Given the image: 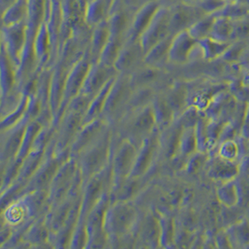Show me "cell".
I'll use <instances>...</instances> for the list:
<instances>
[{"mask_svg":"<svg viewBox=\"0 0 249 249\" xmlns=\"http://www.w3.org/2000/svg\"><path fill=\"white\" fill-rule=\"evenodd\" d=\"M110 144V133L105 130L94 142L80 151L79 160L77 161L84 182L108 165Z\"/></svg>","mask_w":249,"mask_h":249,"instance_id":"obj_1","label":"cell"},{"mask_svg":"<svg viewBox=\"0 0 249 249\" xmlns=\"http://www.w3.org/2000/svg\"><path fill=\"white\" fill-rule=\"evenodd\" d=\"M85 183V187L81 192V205L79 219L85 220L91 208L106 195V190L108 186L112 187V168L109 163L103 170L93 175Z\"/></svg>","mask_w":249,"mask_h":249,"instance_id":"obj_2","label":"cell"},{"mask_svg":"<svg viewBox=\"0 0 249 249\" xmlns=\"http://www.w3.org/2000/svg\"><path fill=\"white\" fill-rule=\"evenodd\" d=\"M136 209L125 201H119L110 207H107L104 229L107 235L114 237H122L135 225Z\"/></svg>","mask_w":249,"mask_h":249,"instance_id":"obj_3","label":"cell"},{"mask_svg":"<svg viewBox=\"0 0 249 249\" xmlns=\"http://www.w3.org/2000/svg\"><path fill=\"white\" fill-rule=\"evenodd\" d=\"M155 129H157L156 122L150 104L149 106L132 112V116L128 119L124 126L125 139L131 141L136 146H137L136 144L140 145Z\"/></svg>","mask_w":249,"mask_h":249,"instance_id":"obj_4","label":"cell"},{"mask_svg":"<svg viewBox=\"0 0 249 249\" xmlns=\"http://www.w3.org/2000/svg\"><path fill=\"white\" fill-rule=\"evenodd\" d=\"M78 174V161L74 159H69L68 160H67L62 164L49 187L50 193L48 200L52 206L56 205L68 198Z\"/></svg>","mask_w":249,"mask_h":249,"instance_id":"obj_5","label":"cell"},{"mask_svg":"<svg viewBox=\"0 0 249 249\" xmlns=\"http://www.w3.org/2000/svg\"><path fill=\"white\" fill-rule=\"evenodd\" d=\"M134 88L131 84L130 77L121 74L114 79L113 84L107 93L103 109V116L107 119H112L124 109L132 95Z\"/></svg>","mask_w":249,"mask_h":249,"instance_id":"obj_6","label":"cell"},{"mask_svg":"<svg viewBox=\"0 0 249 249\" xmlns=\"http://www.w3.org/2000/svg\"><path fill=\"white\" fill-rule=\"evenodd\" d=\"M170 36H173L171 33L170 9L160 6L146 31L140 36L139 42L146 54L152 47Z\"/></svg>","mask_w":249,"mask_h":249,"instance_id":"obj_7","label":"cell"},{"mask_svg":"<svg viewBox=\"0 0 249 249\" xmlns=\"http://www.w3.org/2000/svg\"><path fill=\"white\" fill-rule=\"evenodd\" d=\"M137 147L134 143L125 139L114 153L110 162L112 168L113 187L124 181L130 177L135 163Z\"/></svg>","mask_w":249,"mask_h":249,"instance_id":"obj_8","label":"cell"},{"mask_svg":"<svg viewBox=\"0 0 249 249\" xmlns=\"http://www.w3.org/2000/svg\"><path fill=\"white\" fill-rule=\"evenodd\" d=\"M169 9L171 33L173 36L189 30L194 23L205 15L196 4H190L183 1Z\"/></svg>","mask_w":249,"mask_h":249,"instance_id":"obj_9","label":"cell"},{"mask_svg":"<svg viewBox=\"0 0 249 249\" xmlns=\"http://www.w3.org/2000/svg\"><path fill=\"white\" fill-rule=\"evenodd\" d=\"M66 151L59 153L57 156H51L43 160L34 175L29 178V182L26 185V190L29 192L41 191L44 188L50 187L54 176L62 166V164L68 160L65 153Z\"/></svg>","mask_w":249,"mask_h":249,"instance_id":"obj_10","label":"cell"},{"mask_svg":"<svg viewBox=\"0 0 249 249\" xmlns=\"http://www.w3.org/2000/svg\"><path fill=\"white\" fill-rule=\"evenodd\" d=\"M117 73L118 71L114 68L105 66L98 61L93 62L83 82L80 92L93 98L108 81L117 77Z\"/></svg>","mask_w":249,"mask_h":249,"instance_id":"obj_11","label":"cell"},{"mask_svg":"<svg viewBox=\"0 0 249 249\" xmlns=\"http://www.w3.org/2000/svg\"><path fill=\"white\" fill-rule=\"evenodd\" d=\"M4 46L6 53L12 63L19 65L23 51L26 47L27 28L24 23H16L4 26L3 28Z\"/></svg>","mask_w":249,"mask_h":249,"instance_id":"obj_12","label":"cell"},{"mask_svg":"<svg viewBox=\"0 0 249 249\" xmlns=\"http://www.w3.org/2000/svg\"><path fill=\"white\" fill-rule=\"evenodd\" d=\"M91 55L89 57H81L79 61L69 69L67 80H66L64 98L60 107H62L64 106V110L67 107L68 102L74 96L79 94L81 91L83 82L86 79V76L92 64L91 62Z\"/></svg>","mask_w":249,"mask_h":249,"instance_id":"obj_13","label":"cell"},{"mask_svg":"<svg viewBox=\"0 0 249 249\" xmlns=\"http://www.w3.org/2000/svg\"><path fill=\"white\" fill-rule=\"evenodd\" d=\"M159 148V136L155 129L142 141L137 147L136 160L129 178H140L147 172L151 160L157 154Z\"/></svg>","mask_w":249,"mask_h":249,"instance_id":"obj_14","label":"cell"},{"mask_svg":"<svg viewBox=\"0 0 249 249\" xmlns=\"http://www.w3.org/2000/svg\"><path fill=\"white\" fill-rule=\"evenodd\" d=\"M144 59L145 52L139 40H126L116 60L114 68L118 73L127 75L128 72H134L136 68L141 67L140 64L144 63Z\"/></svg>","mask_w":249,"mask_h":249,"instance_id":"obj_15","label":"cell"},{"mask_svg":"<svg viewBox=\"0 0 249 249\" xmlns=\"http://www.w3.org/2000/svg\"><path fill=\"white\" fill-rule=\"evenodd\" d=\"M83 114L66 110L61 122L58 141L55 144L58 153L67 151L68 147H71L75 137L83 126Z\"/></svg>","mask_w":249,"mask_h":249,"instance_id":"obj_16","label":"cell"},{"mask_svg":"<svg viewBox=\"0 0 249 249\" xmlns=\"http://www.w3.org/2000/svg\"><path fill=\"white\" fill-rule=\"evenodd\" d=\"M160 7V5L156 0H150L138 9L133 15L126 40H139L140 36L146 31L147 26L152 21L154 15L158 12Z\"/></svg>","mask_w":249,"mask_h":249,"instance_id":"obj_17","label":"cell"},{"mask_svg":"<svg viewBox=\"0 0 249 249\" xmlns=\"http://www.w3.org/2000/svg\"><path fill=\"white\" fill-rule=\"evenodd\" d=\"M105 130V122L99 118L88 124H84L70 147V153L72 155H79L81 150L91 145L101 136Z\"/></svg>","mask_w":249,"mask_h":249,"instance_id":"obj_18","label":"cell"},{"mask_svg":"<svg viewBox=\"0 0 249 249\" xmlns=\"http://www.w3.org/2000/svg\"><path fill=\"white\" fill-rule=\"evenodd\" d=\"M197 42L198 40L188 30L174 35L171 42L169 60L177 64L186 62L192 55Z\"/></svg>","mask_w":249,"mask_h":249,"instance_id":"obj_19","label":"cell"},{"mask_svg":"<svg viewBox=\"0 0 249 249\" xmlns=\"http://www.w3.org/2000/svg\"><path fill=\"white\" fill-rule=\"evenodd\" d=\"M29 123H27V118H25L21 123L17 124L16 126L9 129L7 138L2 144V160L7 162L17 157L20 148L23 143V136L25 129Z\"/></svg>","mask_w":249,"mask_h":249,"instance_id":"obj_20","label":"cell"},{"mask_svg":"<svg viewBox=\"0 0 249 249\" xmlns=\"http://www.w3.org/2000/svg\"><path fill=\"white\" fill-rule=\"evenodd\" d=\"M181 124L178 126L166 127L162 130V135L159 137L158 152L164 158H173L177 151H178L179 141L181 136Z\"/></svg>","mask_w":249,"mask_h":249,"instance_id":"obj_21","label":"cell"},{"mask_svg":"<svg viewBox=\"0 0 249 249\" xmlns=\"http://www.w3.org/2000/svg\"><path fill=\"white\" fill-rule=\"evenodd\" d=\"M172 38H173V36H170L164 40L159 42L158 44L152 47L145 54L144 64L158 68L160 66L164 65L165 62L169 60V52H170Z\"/></svg>","mask_w":249,"mask_h":249,"instance_id":"obj_22","label":"cell"},{"mask_svg":"<svg viewBox=\"0 0 249 249\" xmlns=\"http://www.w3.org/2000/svg\"><path fill=\"white\" fill-rule=\"evenodd\" d=\"M94 27V31L91 35L90 55L91 59L98 61V58L102 53L103 49L107 45L110 37V31L107 24V19Z\"/></svg>","mask_w":249,"mask_h":249,"instance_id":"obj_23","label":"cell"},{"mask_svg":"<svg viewBox=\"0 0 249 249\" xmlns=\"http://www.w3.org/2000/svg\"><path fill=\"white\" fill-rule=\"evenodd\" d=\"M151 107L155 117L156 127L160 131H162L171 124L174 112L166 102L164 96H158L154 98L151 103Z\"/></svg>","mask_w":249,"mask_h":249,"instance_id":"obj_24","label":"cell"},{"mask_svg":"<svg viewBox=\"0 0 249 249\" xmlns=\"http://www.w3.org/2000/svg\"><path fill=\"white\" fill-rule=\"evenodd\" d=\"M29 14V0H16L3 12L4 26L23 23Z\"/></svg>","mask_w":249,"mask_h":249,"instance_id":"obj_25","label":"cell"},{"mask_svg":"<svg viewBox=\"0 0 249 249\" xmlns=\"http://www.w3.org/2000/svg\"><path fill=\"white\" fill-rule=\"evenodd\" d=\"M124 37L111 36L109 37L107 45L103 49L102 53L98 58V62L102 63L105 66L114 68L116 60L120 54L122 48L124 45Z\"/></svg>","mask_w":249,"mask_h":249,"instance_id":"obj_26","label":"cell"},{"mask_svg":"<svg viewBox=\"0 0 249 249\" xmlns=\"http://www.w3.org/2000/svg\"><path fill=\"white\" fill-rule=\"evenodd\" d=\"M140 237L147 246H155L160 243V221L153 215H148L140 228Z\"/></svg>","mask_w":249,"mask_h":249,"instance_id":"obj_27","label":"cell"},{"mask_svg":"<svg viewBox=\"0 0 249 249\" xmlns=\"http://www.w3.org/2000/svg\"><path fill=\"white\" fill-rule=\"evenodd\" d=\"M215 18L216 17L213 14L204 15L203 18H201L198 22L194 23L188 31L198 41L204 39L205 37H208L211 34Z\"/></svg>","mask_w":249,"mask_h":249,"instance_id":"obj_28","label":"cell"},{"mask_svg":"<svg viewBox=\"0 0 249 249\" xmlns=\"http://www.w3.org/2000/svg\"><path fill=\"white\" fill-rule=\"evenodd\" d=\"M86 22L96 26L106 21V3L104 0H91L85 12Z\"/></svg>","mask_w":249,"mask_h":249,"instance_id":"obj_29","label":"cell"},{"mask_svg":"<svg viewBox=\"0 0 249 249\" xmlns=\"http://www.w3.org/2000/svg\"><path fill=\"white\" fill-rule=\"evenodd\" d=\"M16 71L14 72V66L9 55L5 54L4 50L2 53V91L4 93H9L12 90L14 82V78H16Z\"/></svg>","mask_w":249,"mask_h":249,"instance_id":"obj_30","label":"cell"},{"mask_svg":"<svg viewBox=\"0 0 249 249\" xmlns=\"http://www.w3.org/2000/svg\"><path fill=\"white\" fill-rule=\"evenodd\" d=\"M233 32V24L230 22L226 16H220L215 18V23L213 25L210 37L214 38L217 41H225Z\"/></svg>","mask_w":249,"mask_h":249,"instance_id":"obj_31","label":"cell"},{"mask_svg":"<svg viewBox=\"0 0 249 249\" xmlns=\"http://www.w3.org/2000/svg\"><path fill=\"white\" fill-rule=\"evenodd\" d=\"M49 227L47 225L45 219H39L31 228H29L28 231L25 232L24 239L27 241L26 243L33 244H41L44 243L49 235Z\"/></svg>","mask_w":249,"mask_h":249,"instance_id":"obj_32","label":"cell"},{"mask_svg":"<svg viewBox=\"0 0 249 249\" xmlns=\"http://www.w3.org/2000/svg\"><path fill=\"white\" fill-rule=\"evenodd\" d=\"M49 34L45 26H41L38 28V32H36V36L35 38L33 50H34L36 59L42 61L48 54L49 51Z\"/></svg>","mask_w":249,"mask_h":249,"instance_id":"obj_33","label":"cell"},{"mask_svg":"<svg viewBox=\"0 0 249 249\" xmlns=\"http://www.w3.org/2000/svg\"><path fill=\"white\" fill-rule=\"evenodd\" d=\"M196 134L192 129L183 130L179 141L178 152L180 151L182 155L187 156L191 154L196 147Z\"/></svg>","mask_w":249,"mask_h":249,"instance_id":"obj_34","label":"cell"},{"mask_svg":"<svg viewBox=\"0 0 249 249\" xmlns=\"http://www.w3.org/2000/svg\"><path fill=\"white\" fill-rule=\"evenodd\" d=\"M148 1L150 0H113L111 5V12L122 10L134 14Z\"/></svg>","mask_w":249,"mask_h":249,"instance_id":"obj_35","label":"cell"},{"mask_svg":"<svg viewBox=\"0 0 249 249\" xmlns=\"http://www.w3.org/2000/svg\"><path fill=\"white\" fill-rule=\"evenodd\" d=\"M164 98L173 112H176L181 108L183 103L185 102V91L181 88H174L167 95H164Z\"/></svg>","mask_w":249,"mask_h":249,"instance_id":"obj_36","label":"cell"},{"mask_svg":"<svg viewBox=\"0 0 249 249\" xmlns=\"http://www.w3.org/2000/svg\"><path fill=\"white\" fill-rule=\"evenodd\" d=\"M249 35V21L240 22L237 26H233L232 36H235L239 38L247 36Z\"/></svg>","mask_w":249,"mask_h":249,"instance_id":"obj_37","label":"cell"},{"mask_svg":"<svg viewBox=\"0 0 249 249\" xmlns=\"http://www.w3.org/2000/svg\"><path fill=\"white\" fill-rule=\"evenodd\" d=\"M235 144L232 143H227L223 147H221V155L225 160H230V159L233 158L236 153H237V149H235Z\"/></svg>","mask_w":249,"mask_h":249,"instance_id":"obj_38","label":"cell"},{"mask_svg":"<svg viewBox=\"0 0 249 249\" xmlns=\"http://www.w3.org/2000/svg\"><path fill=\"white\" fill-rule=\"evenodd\" d=\"M160 6L163 7H167V8H171L172 6L179 3L182 0H156Z\"/></svg>","mask_w":249,"mask_h":249,"instance_id":"obj_39","label":"cell"}]
</instances>
